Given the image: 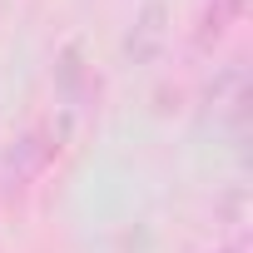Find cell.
<instances>
[{
    "mask_svg": "<svg viewBox=\"0 0 253 253\" xmlns=\"http://www.w3.org/2000/svg\"><path fill=\"white\" fill-rule=\"evenodd\" d=\"M60 154V129H50V124H40L35 134H25L15 149H10V159H5V189H25V179L30 174H40L50 159Z\"/></svg>",
    "mask_w": 253,
    "mask_h": 253,
    "instance_id": "obj_1",
    "label": "cell"
},
{
    "mask_svg": "<svg viewBox=\"0 0 253 253\" xmlns=\"http://www.w3.org/2000/svg\"><path fill=\"white\" fill-rule=\"evenodd\" d=\"M248 10V0H209L204 5V15H199V30H194V40L209 50V45H218L228 30H233V20Z\"/></svg>",
    "mask_w": 253,
    "mask_h": 253,
    "instance_id": "obj_3",
    "label": "cell"
},
{
    "mask_svg": "<svg viewBox=\"0 0 253 253\" xmlns=\"http://www.w3.org/2000/svg\"><path fill=\"white\" fill-rule=\"evenodd\" d=\"M164 20H169V10L159 5V0H149V5L139 10V20H134V30H129V40H124V50L134 55V65H149L154 55H159V45H164Z\"/></svg>",
    "mask_w": 253,
    "mask_h": 253,
    "instance_id": "obj_2",
    "label": "cell"
},
{
    "mask_svg": "<svg viewBox=\"0 0 253 253\" xmlns=\"http://www.w3.org/2000/svg\"><path fill=\"white\" fill-rule=\"evenodd\" d=\"M223 253H228V248H223Z\"/></svg>",
    "mask_w": 253,
    "mask_h": 253,
    "instance_id": "obj_4",
    "label": "cell"
}]
</instances>
